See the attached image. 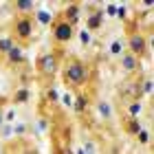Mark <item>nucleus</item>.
<instances>
[{"label":"nucleus","mask_w":154,"mask_h":154,"mask_svg":"<svg viewBox=\"0 0 154 154\" xmlns=\"http://www.w3.org/2000/svg\"><path fill=\"white\" fill-rule=\"evenodd\" d=\"M62 79H64L66 86H73V88H79L82 84L88 82V66L84 64L82 60H68L64 68H62Z\"/></svg>","instance_id":"nucleus-1"},{"label":"nucleus","mask_w":154,"mask_h":154,"mask_svg":"<svg viewBox=\"0 0 154 154\" xmlns=\"http://www.w3.org/2000/svg\"><path fill=\"white\" fill-rule=\"evenodd\" d=\"M11 38L20 44H29L35 38V20L33 16H18L11 24Z\"/></svg>","instance_id":"nucleus-2"},{"label":"nucleus","mask_w":154,"mask_h":154,"mask_svg":"<svg viewBox=\"0 0 154 154\" xmlns=\"http://www.w3.org/2000/svg\"><path fill=\"white\" fill-rule=\"evenodd\" d=\"M35 68H38V73L42 77H53L55 73H57V68H60L57 55L55 53H42L38 57V62H35Z\"/></svg>","instance_id":"nucleus-3"},{"label":"nucleus","mask_w":154,"mask_h":154,"mask_svg":"<svg viewBox=\"0 0 154 154\" xmlns=\"http://www.w3.org/2000/svg\"><path fill=\"white\" fill-rule=\"evenodd\" d=\"M128 53L137 55L139 60H141L143 55H148L150 53V42H148V38H145L143 33H139V31L130 33V35H128Z\"/></svg>","instance_id":"nucleus-4"},{"label":"nucleus","mask_w":154,"mask_h":154,"mask_svg":"<svg viewBox=\"0 0 154 154\" xmlns=\"http://www.w3.org/2000/svg\"><path fill=\"white\" fill-rule=\"evenodd\" d=\"M75 35V26H71L66 22V20H55L53 22V40L60 42V44H66V42H71Z\"/></svg>","instance_id":"nucleus-5"},{"label":"nucleus","mask_w":154,"mask_h":154,"mask_svg":"<svg viewBox=\"0 0 154 154\" xmlns=\"http://www.w3.org/2000/svg\"><path fill=\"white\" fill-rule=\"evenodd\" d=\"M119 66L123 68L125 73H137L139 68H141V60L137 57V55H132V53H121L119 55Z\"/></svg>","instance_id":"nucleus-6"},{"label":"nucleus","mask_w":154,"mask_h":154,"mask_svg":"<svg viewBox=\"0 0 154 154\" xmlns=\"http://www.w3.org/2000/svg\"><path fill=\"white\" fill-rule=\"evenodd\" d=\"M79 18H82V5H77V2L68 5L64 9V16H62V20H66L71 26H75L77 22H79Z\"/></svg>","instance_id":"nucleus-7"},{"label":"nucleus","mask_w":154,"mask_h":154,"mask_svg":"<svg viewBox=\"0 0 154 154\" xmlns=\"http://www.w3.org/2000/svg\"><path fill=\"white\" fill-rule=\"evenodd\" d=\"M5 57H7V62H9V64H22V62H24V48L20 46V44H13L11 51L7 53Z\"/></svg>","instance_id":"nucleus-8"},{"label":"nucleus","mask_w":154,"mask_h":154,"mask_svg":"<svg viewBox=\"0 0 154 154\" xmlns=\"http://www.w3.org/2000/svg\"><path fill=\"white\" fill-rule=\"evenodd\" d=\"M13 9H16L20 16H33L35 2H31V0H18V2H13Z\"/></svg>","instance_id":"nucleus-9"},{"label":"nucleus","mask_w":154,"mask_h":154,"mask_svg":"<svg viewBox=\"0 0 154 154\" xmlns=\"http://www.w3.org/2000/svg\"><path fill=\"white\" fill-rule=\"evenodd\" d=\"M103 24V11H95L93 16H88L86 18V31H97L99 26Z\"/></svg>","instance_id":"nucleus-10"},{"label":"nucleus","mask_w":154,"mask_h":154,"mask_svg":"<svg viewBox=\"0 0 154 154\" xmlns=\"http://www.w3.org/2000/svg\"><path fill=\"white\" fill-rule=\"evenodd\" d=\"M123 128H125V132H130V134H137V132L141 130V123H139V119L128 117V119L123 121Z\"/></svg>","instance_id":"nucleus-11"},{"label":"nucleus","mask_w":154,"mask_h":154,"mask_svg":"<svg viewBox=\"0 0 154 154\" xmlns=\"http://www.w3.org/2000/svg\"><path fill=\"white\" fill-rule=\"evenodd\" d=\"M13 44H16V40H13L11 35H2V38H0V55H7L11 51Z\"/></svg>","instance_id":"nucleus-12"},{"label":"nucleus","mask_w":154,"mask_h":154,"mask_svg":"<svg viewBox=\"0 0 154 154\" xmlns=\"http://www.w3.org/2000/svg\"><path fill=\"white\" fill-rule=\"evenodd\" d=\"M86 108H88V97H86V95H79V97L75 99V110H77L79 115H84V112H86Z\"/></svg>","instance_id":"nucleus-13"},{"label":"nucleus","mask_w":154,"mask_h":154,"mask_svg":"<svg viewBox=\"0 0 154 154\" xmlns=\"http://www.w3.org/2000/svg\"><path fill=\"white\" fill-rule=\"evenodd\" d=\"M141 110H143V103H141V101H132L130 106H128V117H134V119H139Z\"/></svg>","instance_id":"nucleus-14"},{"label":"nucleus","mask_w":154,"mask_h":154,"mask_svg":"<svg viewBox=\"0 0 154 154\" xmlns=\"http://www.w3.org/2000/svg\"><path fill=\"white\" fill-rule=\"evenodd\" d=\"M33 20H40L42 24H48V22H51V13H46V11H38L35 16H33Z\"/></svg>","instance_id":"nucleus-15"},{"label":"nucleus","mask_w":154,"mask_h":154,"mask_svg":"<svg viewBox=\"0 0 154 154\" xmlns=\"http://www.w3.org/2000/svg\"><path fill=\"white\" fill-rule=\"evenodd\" d=\"M97 108H99V112H101L103 117H106V119L112 117V112H110V106H108L106 101H99V103H97Z\"/></svg>","instance_id":"nucleus-16"},{"label":"nucleus","mask_w":154,"mask_h":154,"mask_svg":"<svg viewBox=\"0 0 154 154\" xmlns=\"http://www.w3.org/2000/svg\"><path fill=\"white\" fill-rule=\"evenodd\" d=\"M137 137H139V141H141L143 145H145V143H150V132H148V130H143V128H141V130L137 132Z\"/></svg>","instance_id":"nucleus-17"},{"label":"nucleus","mask_w":154,"mask_h":154,"mask_svg":"<svg viewBox=\"0 0 154 154\" xmlns=\"http://www.w3.org/2000/svg\"><path fill=\"white\" fill-rule=\"evenodd\" d=\"M13 99H16V103H20V101H26V99H29V93H26V90H18Z\"/></svg>","instance_id":"nucleus-18"},{"label":"nucleus","mask_w":154,"mask_h":154,"mask_svg":"<svg viewBox=\"0 0 154 154\" xmlns=\"http://www.w3.org/2000/svg\"><path fill=\"white\" fill-rule=\"evenodd\" d=\"M110 53H112V55H121V40H115V42H112Z\"/></svg>","instance_id":"nucleus-19"},{"label":"nucleus","mask_w":154,"mask_h":154,"mask_svg":"<svg viewBox=\"0 0 154 154\" xmlns=\"http://www.w3.org/2000/svg\"><path fill=\"white\" fill-rule=\"evenodd\" d=\"M150 93H152V82L145 79L143 82V88H141V95H150Z\"/></svg>","instance_id":"nucleus-20"},{"label":"nucleus","mask_w":154,"mask_h":154,"mask_svg":"<svg viewBox=\"0 0 154 154\" xmlns=\"http://www.w3.org/2000/svg\"><path fill=\"white\" fill-rule=\"evenodd\" d=\"M90 42V33L88 31H82V44H88Z\"/></svg>","instance_id":"nucleus-21"},{"label":"nucleus","mask_w":154,"mask_h":154,"mask_svg":"<svg viewBox=\"0 0 154 154\" xmlns=\"http://www.w3.org/2000/svg\"><path fill=\"white\" fill-rule=\"evenodd\" d=\"M115 11H117V5H108V13H110V16H112Z\"/></svg>","instance_id":"nucleus-22"},{"label":"nucleus","mask_w":154,"mask_h":154,"mask_svg":"<svg viewBox=\"0 0 154 154\" xmlns=\"http://www.w3.org/2000/svg\"><path fill=\"white\" fill-rule=\"evenodd\" d=\"M0 125H2V117H0Z\"/></svg>","instance_id":"nucleus-23"}]
</instances>
